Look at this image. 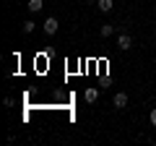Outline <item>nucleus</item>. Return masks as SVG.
I'll list each match as a JSON object with an SVG mask.
<instances>
[{
	"label": "nucleus",
	"mask_w": 156,
	"mask_h": 146,
	"mask_svg": "<svg viewBox=\"0 0 156 146\" xmlns=\"http://www.w3.org/2000/svg\"><path fill=\"white\" fill-rule=\"evenodd\" d=\"M57 26H60V24H57V18L50 16V18L44 21V34H50V37H52V34H57Z\"/></svg>",
	"instance_id": "obj_1"
},
{
	"label": "nucleus",
	"mask_w": 156,
	"mask_h": 146,
	"mask_svg": "<svg viewBox=\"0 0 156 146\" xmlns=\"http://www.w3.org/2000/svg\"><path fill=\"white\" fill-rule=\"evenodd\" d=\"M117 47H120V50H130V47H133V37H130V34H120Z\"/></svg>",
	"instance_id": "obj_2"
},
{
	"label": "nucleus",
	"mask_w": 156,
	"mask_h": 146,
	"mask_svg": "<svg viewBox=\"0 0 156 146\" xmlns=\"http://www.w3.org/2000/svg\"><path fill=\"white\" fill-rule=\"evenodd\" d=\"M115 107L117 110H125V107H128V94H125V91H117L115 94Z\"/></svg>",
	"instance_id": "obj_3"
},
{
	"label": "nucleus",
	"mask_w": 156,
	"mask_h": 146,
	"mask_svg": "<svg viewBox=\"0 0 156 146\" xmlns=\"http://www.w3.org/2000/svg\"><path fill=\"white\" fill-rule=\"evenodd\" d=\"M83 99L89 102V104H91V102H96V99H99V89H96V86H89L86 94H83Z\"/></svg>",
	"instance_id": "obj_4"
},
{
	"label": "nucleus",
	"mask_w": 156,
	"mask_h": 146,
	"mask_svg": "<svg viewBox=\"0 0 156 146\" xmlns=\"http://www.w3.org/2000/svg\"><path fill=\"white\" fill-rule=\"evenodd\" d=\"M26 8H29L31 13H39L42 8H44V0H29V3H26Z\"/></svg>",
	"instance_id": "obj_5"
},
{
	"label": "nucleus",
	"mask_w": 156,
	"mask_h": 146,
	"mask_svg": "<svg viewBox=\"0 0 156 146\" xmlns=\"http://www.w3.org/2000/svg\"><path fill=\"white\" fill-rule=\"evenodd\" d=\"M96 5H99V11H101V13H109L112 8H115V0H99Z\"/></svg>",
	"instance_id": "obj_6"
},
{
	"label": "nucleus",
	"mask_w": 156,
	"mask_h": 146,
	"mask_svg": "<svg viewBox=\"0 0 156 146\" xmlns=\"http://www.w3.org/2000/svg\"><path fill=\"white\" fill-rule=\"evenodd\" d=\"M99 34H101V37H104V39H107V37H112V34H115V26H112V24H101Z\"/></svg>",
	"instance_id": "obj_7"
},
{
	"label": "nucleus",
	"mask_w": 156,
	"mask_h": 146,
	"mask_svg": "<svg viewBox=\"0 0 156 146\" xmlns=\"http://www.w3.org/2000/svg\"><path fill=\"white\" fill-rule=\"evenodd\" d=\"M34 26H37V24H34V21H23V24H21L23 34H31V31H34Z\"/></svg>",
	"instance_id": "obj_8"
},
{
	"label": "nucleus",
	"mask_w": 156,
	"mask_h": 146,
	"mask_svg": "<svg viewBox=\"0 0 156 146\" xmlns=\"http://www.w3.org/2000/svg\"><path fill=\"white\" fill-rule=\"evenodd\" d=\"M148 118H151V125H154V128H156V107H154V110H151V115H148Z\"/></svg>",
	"instance_id": "obj_9"
},
{
	"label": "nucleus",
	"mask_w": 156,
	"mask_h": 146,
	"mask_svg": "<svg viewBox=\"0 0 156 146\" xmlns=\"http://www.w3.org/2000/svg\"><path fill=\"white\" fill-rule=\"evenodd\" d=\"M86 3H96V0H86Z\"/></svg>",
	"instance_id": "obj_10"
}]
</instances>
